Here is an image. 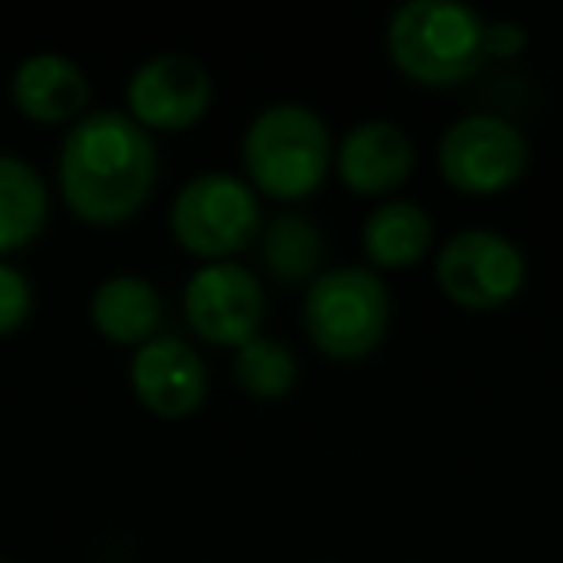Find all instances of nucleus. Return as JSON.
<instances>
[{
	"instance_id": "1",
	"label": "nucleus",
	"mask_w": 563,
	"mask_h": 563,
	"mask_svg": "<svg viewBox=\"0 0 563 563\" xmlns=\"http://www.w3.org/2000/svg\"><path fill=\"white\" fill-rule=\"evenodd\" d=\"M158 155L151 132L120 109H97L58 147V189L86 224H124L151 197Z\"/></svg>"
},
{
	"instance_id": "2",
	"label": "nucleus",
	"mask_w": 563,
	"mask_h": 563,
	"mask_svg": "<svg viewBox=\"0 0 563 563\" xmlns=\"http://www.w3.org/2000/svg\"><path fill=\"white\" fill-rule=\"evenodd\" d=\"M483 16L463 0H406L390 16L386 47L401 74L452 86L483 66Z\"/></svg>"
},
{
	"instance_id": "3",
	"label": "nucleus",
	"mask_w": 563,
	"mask_h": 563,
	"mask_svg": "<svg viewBox=\"0 0 563 563\" xmlns=\"http://www.w3.org/2000/svg\"><path fill=\"white\" fill-rule=\"evenodd\" d=\"M332 158L329 124L301 101H274L243 132L247 178L271 197H306L321 186Z\"/></svg>"
},
{
	"instance_id": "4",
	"label": "nucleus",
	"mask_w": 563,
	"mask_h": 563,
	"mask_svg": "<svg viewBox=\"0 0 563 563\" xmlns=\"http://www.w3.org/2000/svg\"><path fill=\"white\" fill-rule=\"evenodd\" d=\"M390 329V290L371 266L344 263L321 271L306 294V332L324 355L360 360Z\"/></svg>"
},
{
	"instance_id": "5",
	"label": "nucleus",
	"mask_w": 563,
	"mask_h": 563,
	"mask_svg": "<svg viewBox=\"0 0 563 563\" xmlns=\"http://www.w3.org/2000/svg\"><path fill=\"white\" fill-rule=\"evenodd\" d=\"M258 197L243 178L228 170H205L189 178L170 201V228L194 255L228 258L258 235Z\"/></svg>"
},
{
	"instance_id": "6",
	"label": "nucleus",
	"mask_w": 563,
	"mask_h": 563,
	"mask_svg": "<svg viewBox=\"0 0 563 563\" xmlns=\"http://www.w3.org/2000/svg\"><path fill=\"white\" fill-rule=\"evenodd\" d=\"M440 170L460 194H498L529 166V140L494 112H471L440 135Z\"/></svg>"
},
{
	"instance_id": "7",
	"label": "nucleus",
	"mask_w": 563,
	"mask_h": 563,
	"mask_svg": "<svg viewBox=\"0 0 563 563\" xmlns=\"http://www.w3.org/2000/svg\"><path fill=\"white\" fill-rule=\"evenodd\" d=\"M440 290L463 309H498L521 290L525 255L494 228H463L437 255Z\"/></svg>"
},
{
	"instance_id": "8",
	"label": "nucleus",
	"mask_w": 563,
	"mask_h": 563,
	"mask_svg": "<svg viewBox=\"0 0 563 563\" xmlns=\"http://www.w3.org/2000/svg\"><path fill=\"white\" fill-rule=\"evenodd\" d=\"M181 306L189 329L201 340L243 347L251 336H258V324L266 317V290L243 263L217 258L189 274Z\"/></svg>"
},
{
	"instance_id": "9",
	"label": "nucleus",
	"mask_w": 563,
	"mask_h": 563,
	"mask_svg": "<svg viewBox=\"0 0 563 563\" xmlns=\"http://www.w3.org/2000/svg\"><path fill=\"white\" fill-rule=\"evenodd\" d=\"M212 101V78L194 55L163 51L143 58L128 78V117L143 128L178 132L205 117Z\"/></svg>"
},
{
	"instance_id": "10",
	"label": "nucleus",
	"mask_w": 563,
	"mask_h": 563,
	"mask_svg": "<svg viewBox=\"0 0 563 563\" xmlns=\"http://www.w3.org/2000/svg\"><path fill=\"white\" fill-rule=\"evenodd\" d=\"M132 390L151 413L189 417L209 394V371L186 340L151 336L132 355Z\"/></svg>"
},
{
	"instance_id": "11",
	"label": "nucleus",
	"mask_w": 563,
	"mask_h": 563,
	"mask_svg": "<svg viewBox=\"0 0 563 563\" xmlns=\"http://www.w3.org/2000/svg\"><path fill=\"white\" fill-rule=\"evenodd\" d=\"M336 170L355 194H390L413 170V140L394 120H360L340 140Z\"/></svg>"
},
{
	"instance_id": "12",
	"label": "nucleus",
	"mask_w": 563,
	"mask_h": 563,
	"mask_svg": "<svg viewBox=\"0 0 563 563\" xmlns=\"http://www.w3.org/2000/svg\"><path fill=\"white\" fill-rule=\"evenodd\" d=\"M12 101L40 124L74 120L89 104V78L70 55L40 51L27 55L12 74Z\"/></svg>"
},
{
	"instance_id": "13",
	"label": "nucleus",
	"mask_w": 563,
	"mask_h": 563,
	"mask_svg": "<svg viewBox=\"0 0 563 563\" xmlns=\"http://www.w3.org/2000/svg\"><path fill=\"white\" fill-rule=\"evenodd\" d=\"M97 332L112 344H147L163 321V294L140 274H112L89 298Z\"/></svg>"
},
{
	"instance_id": "14",
	"label": "nucleus",
	"mask_w": 563,
	"mask_h": 563,
	"mask_svg": "<svg viewBox=\"0 0 563 563\" xmlns=\"http://www.w3.org/2000/svg\"><path fill=\"white\" fill-rule=\"evenodd\" d=\"M47 224V186L27 158L0 151V255L24 247Z\"/></svg>"
},
{
	"instance_id": "15",
	"label": "nucleus",
	"mask_w": 563,
	"mask_h": 563,
	"mask_svg": "<svg viewBox=\"0 0 563 563\" xmlns=\"http://www.w3.org/2000/svg\"><path fill=\"white\" fill-rule=\"evenodd\" d=\"M432 220L417 201H386L363 224V251L378 266H406L429 251Z\"/></svg>"
},
{
	"instance_id": "16",
	"label": "nucleus",
	"mask_w": 563,
	"mask_h": 563,
	"mask_svg": "<svg viewBox=\"0 0 563 563\" xmlns=\"http://www.w3.org/2000/svg\"><path fill=\"white\" fill-rule=\"evenodd\" d=\"M263 263L278 282H306L324 263V232L306 212H278L263 232Z\"/></svg>"
},
{
	"instance_id": "17",
	"label": "nucleus",
	"mask_w": 563,
	"mask_h": 563,
	"mask_svg": "<svg viewBox=\"0 0 563 563\" xmlns=\"http://www.w3.org/2000/svg\"><path fill=\"white\" fill-rule=\"evenodd\" d=\"M235 383L251 398L278 401L298 383V360L282 340L251 336L243 347H235Z\"/></svg>"
},
{
	"instance_id": "18",
	"label": "nucleus",
	"mask_w": 563,
	"mask_h": 563,
	"mask_svg": "<svg viewBox=\"0 0 563 563\" xmlns=\"http://www.w3.org/2000/svg\"><path fill=\"white\" fill-rule=\"evenodd\" d=\"M32 313V282L20 266L0 258V336L27 321Z\"/></svg>"
},
{
	"instance_id": "19",
	"label": "nucleus",
	"mask_w": 563,
	"mask_h": 563,
	"mask_svg": "<svg viewBox=\"0 0 563 563\" xmlns=\"http://www.w3.org/2000/svg\"><path fill=\"white\" fill-rule=\"evenodd\" d=\"M525 47V32L514 24V20H498V24H486L483 32V51L486 55H498V58H509Z\"/></svg>"
},
{
	"instance_id": "20",
	"label": "nucleus",
	"mask_w": 563,
	"mask_h": 563,
	"mask_svg": "<svg viewBox=\"0 0 563 563\" xmlns=\"http://www.w3.org/2000/svg\"><path fill=\"white\" fill-rule=\"evenodd\" d=\"M0 563H9V560H0Z\"/></svg>"
}]
</instances>
